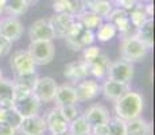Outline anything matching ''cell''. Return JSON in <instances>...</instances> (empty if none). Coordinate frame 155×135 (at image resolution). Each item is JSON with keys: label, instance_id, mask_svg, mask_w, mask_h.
I'll list each match as a JSON object with an SVG mask.
<instances>
[{"label": "cell", "instance_id": "4fadbf2b", "mask_svg": "<svg viewBox=\"0 0 155 135\" xmlns=\"http://www.w3.org/2000/svg\"><path fill=\"white\" fill-rule=\"evenodd\" d=\"M51 29L54 31L55 38H65L70 31L73 23L76 22V16L70 14H54L49 19Z\"/></svg>", "mask_w": 155, "mask_h": 135}, {"label": "cell", "instance_id": "3957f363", "mask_svg": "<svg viewBox=\"0 0 155 135\" xmlns=\"http://www.w3.org/2000/svg\"><path fill=\"white\" fill-rule=\"evenodd\" d=\"M27 52L31 56L35 65H47L54 59L55 47L53 41H31L27 47Z\"/></svg>", "mask_w": 155, "mask_h": 135}, {"label": "cell", "instance_id": "f546056e", "mask_svg": "<svg viewBox=\"0 0 155 135\" xmlns=\"http://www.w3.org/2000/svg\"><path fill=\"white\" fill-rule=\"evenodd\" d=\"M22 120H23V116L20 115L16 110H14V107L8 108V110H4L3 123H5V124H8L10 127H12V128H15V130L18 131V128H19Z\"/></svg>", "mask_w": 155, "mask_h": 135}, {"label": "cell", "instance_id": "ffe728a7", "mask_svg": "<svg viewBox=\"0 0 155 135\" xmlns=\"http://www.w3.org/2000/svg\"><path fill=\"white\" fill-rule=\"evenodd\" d=\"M111 59L107 54L101 53L94 61H92L91 64H88V70L89 74L93 76L94 80H104L107 79V70L109 68Z\"/></svg>", "mask_w": 155, "mask_h": 135}, {"label": "cell", "instance_id": "30bf717a", "mask_svg": "<svg viewBox=\"0 0 155 135\" xmlns=\"http://www.w3.org/2000/svg\"><path fill=\"white\" fill-rule=\"evenodd\" d=\"M74 92L77 96V101H91L99 96L101 85L94 79H85L76 84Z\"/></svg>", "mask_w": 155, "mask_h": 135}, {"label": "cell", "instance_id": "8fae6325", "mask_svg": "<svg viewBox=\"0 0 155 135\" xmlns=\"http://www.w3.org/2000/svg\"><path fill=\"white\" fill-rule=\"evenodd\" d=\"M28 38L31 41H54V31L49 19H37L28 29Z\"/></svg>", "mask_w": 155, "mask_h": 135}, {"label": "cell", "instance_id": "d6a6232c", "mask_svg": "<svg viewBox=\"0 0 155 135\" xmlns=\"http://www.w3.org/2000/svg\"><path fill=\"white\" fill-rule=\"evenodd\" d=\"M61 115L65 118V120L68 123H70L73 119H76L78 116V110H77V106H64V107H58Z\"/></svg>", "mask_w": 155, "mask_h": 135}, {"label": "cell", "instance_id": "d4e9b609", "mask_svg": "<svg viewBox=\"0 0 155 135\" xmlns=\"http://www.w3.org/2000/svg\"><path fill=\"white\" fill-rule=\"evenodd\" d=\"M76 18H77V20L82 25L84 29L92 30V31H94V30L104 22L103 18L99 16L97 14L92 12V11H89V10H84L80 15H77Z\"/></svg>", "mask_w": 155, "mask_h": 135}, {"label": "cell", "instance_id": "7402d4cb", "mask_svg": "<svg viewBox=\"0 0 155 135\" xmlns=\"http://www.w3.org/2000/svg\"><path fill=\"white\" fill-rule=\"evenodd\" d=\"M14 97H15V89L12 80L3 79L0 81V108L2 110L12 108Z\"/></svg>", "mask_w": 155, "mask_h": 135}, {"label": "cell", "instance_id": "ac0fdd59", "mask_svg": "<svg viewBox=\"0 0 155 135\" xmlns=\"http://www.w3.org/2000/svg\"><path fill=\"white\" fill-rule=\"evenodd\" d=\"M55 107H64V106H74L77 104V96L74 92V86L70 84H62L58 85L54 96Z\"/></svg>", "mask_w": 155, "mask_h": 135}, {"label": "cell", "instance_id": "8d00e7d4", "mask_svg": "<svg viewBox=\"0 0 155 135\" xmlns=\"http://www.w3.org/2000/svg\"><path fill=\"white\" fill-rule=\"evenodd\" d=\"M18 131L5 123H0V135H16Z\"/></svg>", "mask_w": 155, "mask_h": 135}, {"label": "cell", "instance_id": "7a4b0ae2", "mask_svg": "<svg viewBox=\"0 0 155 135\" xmlns=\"http://www.w3.org/2000/svg\"><path fill=\"white\" fill-rule=\"evenodd\" d=\"M120 58L124 61H128L131 64L142 61L148 53V49L136 38L135 34H128L121 38L120 46H119Z\"/></svg>", "mask_w": 155, "mask_h": 135}, {"label": "cell", "instance_id": "d590c367", "mask_svg": "<svg viewBox=\"0 0 155 135\" xmlns=\"http://www.w3.org/2000/svg\"><path fill=\"white\" fill-rule=\"evenodd\" d=\"M91 135H109L107 123H101V124H96L91 127Z\"/></svg>", "mask_w": 155, "mask_h": 135}, {"label": "cell", "instance_id": "ee69618b", "mask_svg": "<svg viewBox=\"0 0 155 135\" xmlns=\"http://www.w3.org/2000/svg\"><path fill=\"white\" fill-rule=\"evenodd\" d=\"M86 135H91V134H86Z\"/></svg>", "mask_w": 155, "mask_h": 135}, {"label": "cell", "instance_id": "60d3db41", "mask_svg": "<svg viewBox=\"0 0 155 135\" xmlns=\"http://www.w3.org/2000/svg\"><path fill=\"white\" fill-rule=\"evenodd\" d=\"M3 116H4V110L0 108V123H3Z\"/></svg>", "mask_w": 155, "mask_h": 135}, {"label": "cell", "instance_id": "4316f807", "mask_svg": "<svg viewBox=\"0 0 155 135\" xmlns=\"http://www.w3.org/2000/svg\"><path fill=\"white\" fill-rule=\"evenodd\" d=\"M116 34H117L116 27L113 26V23L107 22V20H104V22L96 29V31H94V37H96V39L99 42H103V43L112 41L113 38L116 37Z\"/></svg>", "mask_w": 155, "mask_h": 135}, {"label": "cell", "instance_id": "e0dca14e", "mask_svg": "<svg viewBox=\"0 0 155 135\" xmlns=\"http://www.w3.org/2000/svg\"><path fill=\"white\" fill-rule=\"evenodd\" d=\"M85 118V120L88 122V124L91 127L96 124H101V123H107L109 120V111L107 110L101 104H93L85 111V113L82 115Z\"/></svg>", "mask_w": 155, "mask_h": 135}, {"label": "cell", "instance_id": "5bb4252c", "mask_svg": "<svg viewBox=\"0 0 155 135\" xmlns=\"http://www.w3.org/2000/svg\"><path fill=\"white\" fill-rule=\"evenodd\" d=\"M64 76L66 77L71 83H80V81L88 79L89 70H88V64L84 62L82 59H76L66 64L64 69Z\"/></svg>", "mask_w": 155, "mask_h": 135}, {"label": "cell", "instance_id": "f1b7e54d", "mask_svg": "<svg viewBox=\"0 0 155 135\" xmlns=\"http://www.w3.org/2000/svg\"><path fill=\"white\" fill-rule=\"evenodd\" d=\"M68 133L71 135H86L91 134V126L88 124V122L85 120V118L82 115H78L76 119H73L69 123V128Z\"/></svg>", "mask_w": 155, "mask_h": 135}, {"label": "cell", "instance_id": "9a60e30c", "mask_svg": "<svg viewBox=\"0 0 155 135\" xmlns=\"http://www.w3.org/2000/svg\"><path fill=\"white\" fill-rule=\"evenodd\" d=\"M51 7L55 14H70L74 16L86 10L84 0H51Z\"/></svg>", "mask_w": 155, "mask_h": 135}, {"label": "cell", "instance_id": "f35d334b", "mask_svg": "<svg viewBox=\"0 0 155 135\" xmlns=\"http://www.w3.org/2000/svg\"><path fill=\"white\" fill-rule=\"evenodd\" d=\"M26 3H27V5H28V7H31V5L37 4V3H38V0H26Z\"/></svg>", "mask_w": 155, "mask_h": 135}, {"label": "cell", "instance_id": "44dd1931", "mask_svg": "<svg viewBox=\"0 0 155 135\" xmlns=\"http://www.w3.org/2000/svg\"><path fill=\"white\" fill-rule=\"evenodd\" d=\"M126 135H153V126L142 116L126 122Z\"/></svg>", "mask_w": 155, "mask_h": 135}, {"label": "cell", "instance_id": "1f68e13d", "mask_svg": "<svg viewBox=\"0 0 155 135\" xmlns=\"http://www.w3.org/2000/svg\"><path fill=\"white\" fill-rule=\"evenodd\" d=\"M101 54V49L99 46H94V45H91V46L82 49V61L86 62V64H91L92 61L97 58Z\"/></svg>", "mask_w": 155, "mask_h": 135}, {"label": "cell", "instance_id": "b9f144b4", "mask_svg": "<svg viewBox=\"0 0 155 135\" xmlns=\"http://www.w3.org/2000/svg\"><path fill=\"white\" fill-rule=\"evenodd\" d=\"M138 2H140V3H151L153 0H138Z\"/></svg>", "mask_w": 155, "mask_h": 135}, {"label": "cell", "instance_id": "83f0119b", "mask_svg": "<svg viewBox=\"0 0 155 135\" xmlns=\"http://www.w3.org/2000/svg\"><path fill=\"white\" fill-rule=\"evenodd\" d=\"M28 10V5L26 0H4V11L8 16H20L26 14Z\"/></svg>", "mask_w": 155, "mask_h": 135}, {"label": "cell", "instance_id": "5b68a950", "mask_svg": "<svg viewBox=\"0 0 155 135\" xmlns=\"http://www.w3.org/2000/svg\"><path fill=\"white\" fill-rule=\"evenodd\" d=\"M10 66L15 76H25V74L35 73V62L32 61L31 56L27 50H16L11 56Z\"/></svg>", "mask_w": 155, "mask_h": 135}, {"label": "cell", "instance_id": "52a82bcc", "mask_svg": "<svg viewBox=\"0 0 155 135\" xmlns=\"http://www.w3.org/2000/svg\"><path fill=\"white\" fill-rule=\"evenodd\" d=\"M25 29L23 23L16 16H5L0 19V35L7 38L10 42H16L22 38Z\"/></svg>", "mask_w": 155, "mask_h": 135}, {"label": "cell", "instance_id": "8992f818", "mask_svg": "<svg viewBox=\"0 0 155 135\" xmlns=\"http://www.w3.org/2000/svg\"><path fill=\"white\" fill-rule=\"evenodd\" d=\"M57 88H58V84L53 77H38L31 93L38 99L41 104L50 103L54 100Z\"/></svg>", "mask_w": 155, "mask_h": 135}, {"label": "cell", "instance_id": "74e56055", "mask_svg": "<svg viewBox=\"0 0 155 135\" xmlns=\"http://www.w3.org/2000/svg\"><path fill=\"white\" fill-rule=\"evenodd\" d=\"M153 3H146L144 4V10H146V14H147V16L150 18V19H153L154 16V7H153Z\"/></svg>", "mask_w": 155, "mask_h": 135}, {"label": "cell", "instance_id": "7c38bea8", "mask_svg": "<svg viewBox=\"0 0 155 135\" xmlns=\"http://www.w3.org/2000/svg\"><path fill=\"white\" fill-rule=\"evenodd\" d=\"M46 131V122L41 115L23 118L18 128V134L20 135H45Z\"/></svg>", "mask_w": 155, "mask_h": 135}, {"label": "cell", "instance_id": "836d02e7", "mask_svg": "<svg viewBox=\"0 0 155 135\" xmlns=\"http://www.w3.org/2000/svg\"><path fill=\"white\" fill-rule=\"evenodd\" d=\"M112 5H116L119 8H123L126 11H130L134 8V5L138 3V0H111Z\"/></svg>", "mask_w": 155, "mask_h": 135}, {"label": "cell", "instance_id": "d6986e66", "mask_svg": "<svg viewBox=\"0 0 155 135\" xmlns=\"http://www.w3.org/2000/svg\"><path fill=\"white\" fill-rule=\"evenodd\" d=\"M37 79H38L37 73L25 74V76H15V79L12 80L14 89H15V97L31 93L32 89H34L35 83H37Z\"/></svg>", "mask_w": 155, "mask_h": 135}, {"label": "cell", "instance_id": "2e32d148", "mask_svg": "<svg viewBox=\"0 0 155 135\" xmlns=\"http://www.w3.org/2000/svg\"><path fill=\"white\" fill-rule=\"evenodd\" d=\"M128 91H130V85H126V84L117 83V81H113L109 79H105L104 84L101 85V93H103V96L107 100H111L113 103L116 100H119Z\"/></svg>", "mask_w": 155, "mask_h": 135}, {"label": "cell", "instance_id": "6da1fadb", "mask_svg": "<svg viewBox=\"0 0 155 135\" xmlns=\"http://www.w3.org/2000/svg\"><path fill=\"white\" fill-rule=\"evenodd\" d=\"M143 110H144V97L139 92L131 89L115 101V116L124 122L142 116Z\"/></svg>", "mask_w": 155, "mask_h": 135}, {"label": "cell", "instance_id": "4dcf8cb0", "mask_svg": "<svg viewBox=\"0 0 155 135\" xmlns=\"http://www.w3.org/2000/svg\"><path fill=\"white\" fill-rule=\"evenodd\" d=\"M107 126H108L109 135H126V122L121 120L117 116L109 118Z\"/></svg>", "mask_w": 155, "mask_h": 135}, {"label": "cell", "instance_id": "277c9868", "mask_svg": "<svg viewBox=\"0 0 155 135\" xmlns=\"http://www.w3.org/2000/svg\"><path fill=\"white\" fill-rule=\"evenodd\" d=\"M134 74H135L134 64L119 58L116 61H111L108 70H107V79L130 85L134 80Z\"/></svg>", "mask_w": 155, "mask_h": 135}, {"label": "cell", "instance_id": "484cf974", "mask_svg": "<svg viewBox=\"0 0 155 135\" xmlns=\"http://www.w3.org/2000/svg\"><path fill=\"white\" fill-rule=\"evenodd\" d=\"M128 18H130V22L131 26L135 27V29H139L142 25H144L150 18L147 16L144 10V3L138 2L135 5H134L132 10L128 11Z\"/></svg>", "mask_w": 155, "mask_h": 135}, {"label": "cell", "instance_id": "e575fe53", "mask_svg": "<svg viewBox=\"0 0 155 135\" xmlns=\"http://www.w3.org/2000/svg\"><path fill=\"white\" fill-rule=\"evenodd\" d=\"M12 49V42H10L7 38H4L3 35H0V57L8 56Z\"/></svg>", "mask_w": 155, "mask_h": 135}, {"label": "cell", "instance_id": "cb8c5ba5", "mask_svg": "<svg viewBox=\"0 0 155 135\" xmlns=\"http://www.w3.org/2000/svg\"><path fill=\"white\" fill-rule=\"evenodd\" d=\"M84 4L86 10L97 14L103 19H105L108 16V14L113 8L111 0H84Z\"/></svg>", "mask_w": 155, "mask_h": 135}, {"label": "cell", "instance_id": "ab89813d", "mask_svg": "<svg viewBox=\"0 0 155 135\" xmlns=\"http://www.w3.org/2000/svg\"><path fill=\"white\" fill-rule=\"evenodd\" d=\"M4 12V0H0V15Z\"/></svg>", "mask_w": 155, "mask_h": 135}, {"label": "cell", "instance_id": "9c48e42d", "mask_svg": "<svg viewBox=\"0 0 155 135\" xmlns=\"http://www.w3.org/2000/svg\"><path fill=\"white\" fill-rule=\"evenodd\" d=\"M43 119L46 122V130L50 133V135H62L68 133L69 123L61 115L58 107H54L47 111L46 116Z\"/></svg>", "mask_w": 155, "mask_h": 135}, {"label": "cell", "instance_id": "ba28073f", "mask_svg": "<svg viewBox=\"0 0 155 135\" xmlns=\"http://www.w3.org/2000/svg\"><path fill=\"white\" fill-rule=\"evenodd\" d=\"M12 107H14V110H16L18 112L23 116V118H27V116L39 115L41 103L38 101V99L32 93H27V95L15 97Z\"/></svg>", "mask_w": 155, "mask_h": 135}, {"label": "cell", "instance_id": "603a6c76", "mask_svg": "<svg viewBox=\"0 0 155 135\" xmlns=\"http://www.w3.org/2000/svg\"><path fill=\"white\" fill-rule=\"evenodd\" d=\"M135 35L139 41H142V43L144 45L148 50L153 49V46H154V20L148 19L144 25H142L139 29H136Z\"/></svg>", "mask_w": 155, "mask_h": 135}, {"label": "cell", "instance_id": "7bdbcfd3", "mask_svg": "<svg viewBox=\"0 0 155 135\" xmlns=\"http://www.w3.org/2000/svg\"><path fill=\"white\" fill-rule=\"evenodd\" d=\"M4 77H3V73H2V69H0V81H2Z\"/></svg>", "mask_w": 155, "mask_h": 135}]
</instances>
